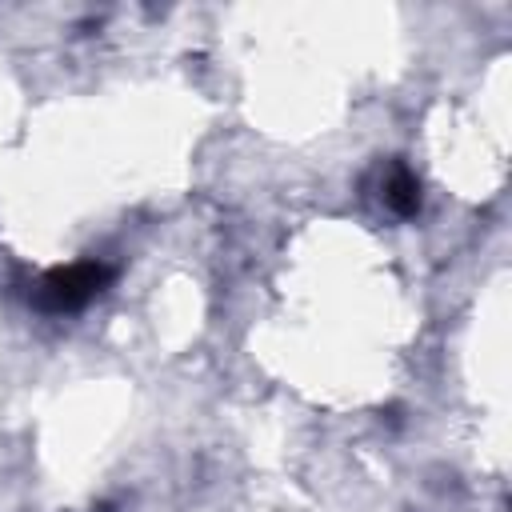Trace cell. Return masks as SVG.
<instances>
[{
  "mask_svg": "<svg viewBox=\"0 0 512 512\" xmlns=\"http://www.w3.org/2000/svg\"><path fill=\"white\" fill-rule=\"evenodd\" d=\"M108 280H112V268H108V264H100V260H76V264H68V268H52V272L36 284L32 300H36V308H44V312H76V308H84L96 292H104Z\"/></svg>",
  "mask_w": 512,
  "mask_h": 512,
  "instance_id": "obj_1",
  "label": "cell"
},
{
  "mask_svg": "<svg viewBox=\"0 0 512 512\" xmlns=\"http://www.w3.org/2000/svg\"><path fill=\"white\" fill-rule=\"evenodd\" d=\"M384 200L396 216H416L420 212V180L412 176L408 164H396L384 180Z\"/></svg>",
  "mask_w": 512,
  "mask_h": 512,
  "instance_id": "obj_2",
  "label": "cell"
}]
</instances>
